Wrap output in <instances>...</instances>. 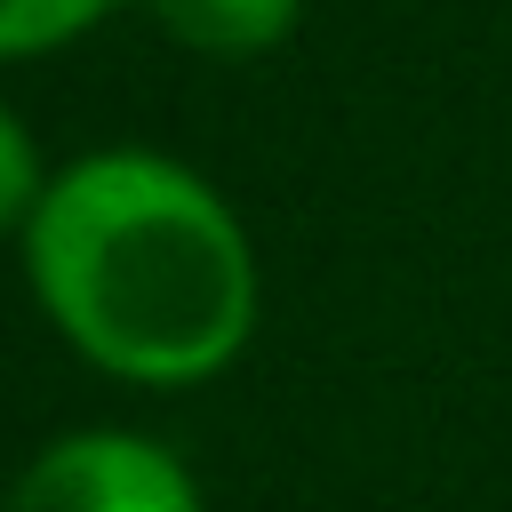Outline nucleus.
<instances>
[{
	"label": "nucleus",
	"instance_id": "obj_1",
	"mask_svg": "<svg viewBox=\"0 0 512 512\" xmlns=\"http://www.w3.org/2000/svg\"><path fill=\"white\" fill-rule=\"evenodd\" d=\"M40 320L112 384L192 392L224 376L264 312L240 208L176 152L96 144L64 160L24 224Z\"/></svg>",
	"mask_w": 512,
	"mask_h": 512
},
{
	"label": "nucleus",
	"instance_id": "obj_2",
	"mask_svg": "<svg viewBox=\"0 0 512 512\" xmlns=\"http://www.w3.org/2000/svg\"><path fill=\"white\" fill-rule=\"evenodd\" d=\"M8 512H208L192 464L128 424H80L56 432L16 480Z\"/></svg>",
	"mask_w": 512,
	"mask_h": 512
},
{
	"label": "nucleus",
	"instance_id": "obj_3",
	"mask_svg": "<svg viewBox=\"0 0 512 512\" xmlns=\"http://www.w3.org/2000/svg\"><path fill=\"white\" fill-rule=\"evenodd\" d=\"M144 16L192 56H272L304 24V0H144Z\"/></svg>",
	"mask_w": 512,
	"mask_h": 512
},
{
	"label": "nucleus",
	"instance_id": "obj_4",
	"mask_svg": "<svg viewBox=\"0 0 512 512\" xmlns=\"http://www.w3.org/2000/svg\"><path fill=\"white\" fill-rule=\"evenodd\" d=\"M120 0H0V64H32L56 56L72 40H88Z\"/></svg>",
	"mask_w": 512,
	"mask_h": 512
},
{
	"label": "nucleus",
	"instance_id": "obj_5",
	"mask_svg": "<svg viewBox=\"0 0 512 512\" xmlns=\"http://www.w3.org/2000/svg\"><path fill=\"white\" fill-rule=\"evenodd\" d=\"M48 176H56V168H40V144H32V128H24V112L0 96V240H24Z\"/></svg>",
	"mask_w": 512,
	"mask_h": 512
},
{
	"label": "nucleus",
	"instance_id": "obj_6",
	"mask_svg": "<svg viewBox=\"0 0 512 512\" xmlns=\"http://www.w3.org/2000/svg\"><path fill=\"white\" fill-rule=\"evenodd\" d=\"M0 512H8V488H0Z\"/></svg>",
	"mask_w": 512,
	"mask_h": 512
}]
</instances>
